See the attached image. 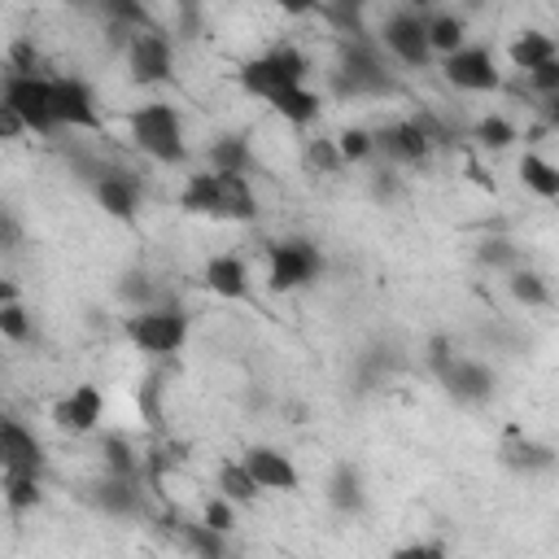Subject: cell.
I'll return each mask as SVG.
<instances>
[{"instance_id": "1", "label": "cell", "mask_w": 559, "mask_h": 559, "mask_svg": "<svg viewBox=\"0 0 559 559\" xmlns=\"http://www.w3.org/2000/svg\"><path fill=\"white\" fill-rule=\"evenodd\" d=\"M179 205L188 214L201 218H218V223H249L258 218V192L249 183V175H227V170H201L188 175Z\"/></svg>"}, {"instance_id": "2", "label": "cell", "mask_w": 559, "mask_h": 559, "mask_svg": "<svg viewBox=\"0 0 559 559\" xmlns=\"http://www.w3.org/2000/svg\"><path fill=\"white\" fill-rule=\"evenodd\" d=\"M332 87H336V96H384L393 87L384 48L371 35H341Z\"/></svg>"}, {"instance_id": "3", "label": "cell", "mask_w": 559, "mask_h": 559, "mask_svg": "<svg viewBox=\"0 0 559 559\" xmlns=\"http://www.w3.org/2000/svg\"><path fill=\"white\" fill-rule=\"evenodd\" d=\"M127 135L131 144L157 162V166H179L188 157V144H183V118L170 100H148L140 109H131L127 118Z\"/></svg>"}, {"instance_id": "4", "label": "cell", "mask_w": 559, "mask_h": 559, "mask_svg": "<svg viewBox=\"0 0 559 559\" xmlns=\"http://www.w3.org/2000/svg\"><path fill=\"white\" fill-rule=\"evenodd\" d=\"M306 74H310L306 52H301V48H293V44H280V48H266L262 57H249V61L240 66L236 83H240L249 96H258L262 105H271L280 92H288V87L306 83Z\"/></svg>"}, {"instance_id": "5", "label": "cell", "mask_w": 559, "mask_h": 559, "mask_svg": "<svg viewBox=\"0 0 559 559\" xmlns=\"http://www.w3.org/2000/svg\"><path fill=\"white\" fill-rule=\"evenodd\" d=\"M122 336L148 358H170L188 341V314L179 306H140L122 314Z\"/></svg>"}, {"instance_id": "6", "label": "cell", "mask_w": 559, "mask_h": 559, "mask_svg": "<svg viewBox=\"0 0 559 559\" xmlns=\"http://www.w3.org/2000/svg\"><path fill=\"white\" fill-rule=\"evenodd\" d=\"M0 100L22 118L26 131L35 135H52L57 131V118H52V83L48 74H4V87H0Z\"/></svg>"}, {"instance_id": "7", "label": "cell", "mask_w": 559, "mask_h": 559, "mask_svg": "<svg viewBox=\"0 0 559 559\" xmlns=\"http://www.w3.org/2000/svg\"><path fill=\"white\" fill-rule=\"evenodd\" d=\"M319 271H323V258H319V249L310 240L293 236V240L266 245V284L275 293H297V288L314 284Z\"/></svg>"}, {"instance_id": "8", "label": "cell", "mask_w": 559, "mask_h": 559, "mask_svg": "<svg viewBox=\"0 0 559 559\" xmlns=\"http://www.w3.org/2000/svg\"><path fill=\"white\" fill-rule=\"evenodd\" d=\"M122 57H127V70L140 87H157V83H170L175 70H170V35L162 26H148V31H131L127 44H122Z\"/></svg>"}, {"instance_id": "9", "label": "cell", "mask_w": 559, "mask_h": 559, "mask_svg": "<svg viewBox=\"0 0 559 559\" xmlns=\"http://www.w3.org/2000/svg\"><path fill=\"white\" fill-rule=\"evenodd\" d=\"M376 44H380L393 61L415 66V70H424V66L432 61V48H428V35H424V13H415V9H393V13L380 22Z\"/></svg>"}, {"instance_id": "10", "label": "cell", "mask_w": 559, "mask_h": 559, "mask_svg": "<svg viewBox=\"0 0 559 559\" xmlns=\"http://www.w3.org/2000/svg\"><path fill=\"white\" fill-rule=\"evenodd\" d=\"M441 74L459 92H498L502 87V74L493 66V52L480 48V44H463V48L445 52L441 57Z\"/></svg>"}, {"instance_id": "11", "label": "cell", "mask_w": 559, "mask_h": 559, "mask_svg": "<svg viewBox=\"0 0 559 559\" xmlns=\"http://www.w3.org/2000/svg\"><path fill=\"white\" fill-rule=\"evenodd\" d=\"M52 118L57 127L70 131H100V114H96V96L79 74H52Z\"/></svg>"}, {"instance_id": "12", "label": "cell", "mask_w": 559, "mask_h": 559, "mask_svg": "<svg viewBox=\"0 0 559 559\" xmlns=\"http://www.w3.org/2000/svg\"><path fill=\"white\" fill-rule=\"evenodd\" d=\"M371 144L389 166H424L428 153H432V140L424 135V127L415 118H402V122H389V127L371 131Z\"/></svg>"}, {"instance_id": "13", "label": "cell", "mask_w": 559, "mask_h": 559, "mask_svg": "<svg viewBox=\"0 0 559 559\" xmlns=\"http://www.w3.org/2000/svg\"><path fill=\"white\" fill-rule=\"evenodd\" d=\"M92 192H96V201H100V210H105L109 218L131 223V218H135V210H140L144 183H140L131 170H122V166H105V170L92 179Z\"/></svg>"}, {"instance_id": "14", "label": "cell", "mask_w": 559, "mask_h": 559, "mask_svg": "<svg viewBox=\"0 0 559 559\" xmlns=\"http://www.w3.org/2000/svg\"><path fill=\"white\" fill-rule=\"evenodd\" d=\"M240 463H245V472L258 480V489H271V493H293V489L301 485L297 463H293L284 450H275V445H249V450L240 454Z\"/></svg>"}, {"instance_id": "15", "label": "cell", "mask_w": 559, "mask_h": 559, "mask_svg": "<svg viewBox=\"0 0 559 559\" xmlns=\"http://www.w3.org/2000/svg\"><path fill=\"white\" fill-rule=\"evenodd\" d=\"M437 380L445 384V393H450L454 402H467V406L489 402V393H493V371H489L485 362H476V358H463V354H454V358L437 371Z\"/></svg>"}, {"instance_id": "16", "label": "cell", "mask_w": 559, "mask_h": 559, "mask_svg": "<svg viewBox=\"0 0 559 559\" xmlns=\"http://www.w3.org/2000/svg\"><path fill=\"white\" fill-rule=\"evenodd\" d=\"M0 472H44V445L26 424L0 411Z\"/></svg>"}, {"instance_id": "17", "label": "cell", "mask_w": 559, "mask_h": 559, "mask_svg": "<svg viewBox=\"0 0 559 559\" xmlns=\"http://www.w3.org/2000/svg\"><path fill=\"white\" fill-rule=\"evenodd\" d=\"M100 411H105L100 389H96V384H74V389L52 406V424H57L61 432L83 437V432H92V428L100 424Z\"/></svg>"}, {"instance_id": "18", "label": "cell", "mask_w": 559, "mask_h": 559, "mask_svg": "<svg viewBox=\"0 0 559 559\" xmlns=\"http://www.w3.org/2000/svg\"><path fill=\"white\" fill-rule=\"evenodd\" d=\"M201 284H205L214 297H223V301H240V297H249V266H245V258H236V253H218V258L205 262Z\"/></svg>"}, {"instance_id": "19", "label": "cell", "mask_w": 559, "mask_h": 559, "mask_svg": "<svg viewBox=\"0 0 559 559\" xmlns=\"http://www.w3.org/2000/svg\"><path fill=\"white\" fill-rule=\"evenodd\" d=\"M92 502L109 515H140L144 511V493H140V476H118L109 472L96 489H92Z\"/></svg>"}, {"instance_id": "20", "label": "cell", "mask_w": 559, "mask_h": 559, "mask_svg": "<svg viewBox=\"0 0 559 559\" xmlns=\"http://www.w3.org/2000/svg\"><path fill=\"white\" fill-rule=\"evenodd\" d=\"M502 463L515 467V472H546L555 463V450L524 437L520 428H507V441H502Z\"/></svg>"}, {"instance_id": "21", "label": "cell", "mask_w": 559, "mask_h": 559, "mask_svg": "<svg viewBox=\"0 0 559 559\" xmlns=\"http://www.w3.org/2000/svg\"><path fill=\"white\" fill-rule=\"evenodd\" d=\"M96 9L105 13L109 35H114L118 44H127L131 31H148V26H157L153 13L144 9V0H96Z\"/></svg>"}, {"instance_id": "22", "label": "cell", "mask_w": 559, "mask_h": 559, "mask_svg": "<svg viewBox=\"0 0 559 559\" xmlns=\"http://www.w3.org/2000/svg\"><path fill=\"white\" fill-rule=\"evenodd\" d=\"M424 35H428L432 57H445V52H454V48L467 44V22H463L459 13L432 9V13H424Z\"/></svg>"}, {"instance_id": "23", "label": "cell", "mask_w": 559, "mask_h": 559, "mask_svg": "<svg viewBox=\"0 0 559 559\" xmlns=\"http://www.w3.org/2000/svg\"><path fill=\"white\" fill-rule=\"evenodd\" d=\"M507 57H511V66L524 74V70H533V66L559 57V48H555V35H546V31H520V35L511 39Z\"/></svg>"}, {"instance_id": "24", "label": "cell", "mask_w": 559, "mask_h": 559, "mask_svg": "<svg viewBox=\"0 0 559 559\" xmlns=\"http://www.w3.org/2000/svg\"><path fill=\"white\" fill-rule=\"evenodd\" d=\"M319 92H310L306 83H297V87H288V92H280L275 100H271V109L288 122V127H310L314 118H319Z\"/></svg>"}, {"instance_id": "25", "label": "cell", "mask_w": 559, "mask_h": 559, "mask_svg": "<svg viewBox=\"0 0 559 559\" xmlns=\"http://www.w3.org/2000/svg\"><path fill=\"white\" fill-rule=\"evenodd\" d=\"M0 493H4V507L13 515L35 511L39 507V493H44L39 472H0Z\"/></svg>"}, {"instance_id": "26", "label": "cell", "mask_w": 559, "mask_h": 559, "mask_svg": "<svg viewBox=\"0 0 559 559\" xmlns=\"http://www.w3.org/2000/svg\"><path fill=\"white\" fill-rule=\"evenodd\" d=\"M328 502H332L341 515H358V511H362L367 493H362V476H358V467L341 463V467L332 472V480H328Z\"/></svg>"}, {"instance_id": "27", "label": "cell", "mask_w": 559, "mask_h": 559, "mask_svg": "<svg viewBox=\"0 0 559 559\" xmlns=\"http://www.w3.org/2000/svg\"><path fill=\"white\" fill-rule=\"evenodd\" d=\"M210 170H227V175H249L253 170V153L245 135H218L210 144Z\"/></svg>"}, {"instance_id": "28", "label": "cell", "mask_w": 559, "mask_h": 559, "mask_svg": "<svg viewBox=\"0 0 559 559\" xmlns=\"http://www.w3.org/2000/svg\"><path fill=\"white\" fill-rule=\"evenodd\" d=\"M314 13L341 35H367V0H319Z\"/></svg>"}, {"instance_id": "29", "label": "cell", "mask_w": 559, "mask_h": 559, "mask_svg": "<svg viewBox=\"0 0 559 559\" xmlns=\"http://www.w3.org/2000/svg\"><path fill=\"white\" fill-rule=\"evenodd\" d=\"M520 179H524V188H533L542 201H555V197H559V166L546 162L542 153H524V157H520Z\"/></svg>"}, {"instance_id": "30", "label": "cell", "mask_w": 559, "mask_h": 559, "mask_svg": "<svg viewBox=\"0 0 559 559\" xmlns=\"http://www.w3.org/2000/svg\"><path fill=\"white\" fill-rule=\"evenodd\" d=\"M218 493H223L227 502H236V507H240V502L249 507V502H258V493H262V489H258V480L245 472V463H240V459H231V463H223V467H218Z\"/></svg>"}, {"instance_id": "31", "label": "cell", "mask_w": 559, "mask_h": 559, "mask_svg": "<svg viewBox=\"0 0 559 559\" xmlns=\"http://www.w3.org/2000/svg\"><path fill=\"white\" fill-rule=\"evenodd\" d=\"M100 454H105V467H109V472H118V476H140V454L131 450L127 437L109 432V437L100 441ZM140 480H144V476H140Z\"/></svg>"}, {"instance_id": "32", "label": "cell", "mask_w": 559, "mask_h": 559, "mask_svg": "<svg viewBox=\"0 0 559 559\" xmlns=\"http://www.w3.org/2000/svg\"><path fill=\"white\" fill-rule=\"evenodd\" d=\"M332 144H336V153H341V166H358V162L376 157V144H371V131H367V127H345Z\"/></svg>"}, {"instance_id": "33", "label": "cell", "mask_w": 559, "mask_h": 559, "mask_svg": "<svg viewBox=\"0 0 559 559\" xmlns=\"http://www.w3.org/2000/svg\"><path fill=\"white\" fill-rule=\"evenodd\" d=\"M179 533H183V546L197 550V555H205V559H218V555L227 550V546H223V533L210 528V524H183V520H179Z\"/></svg>"}, {"instance_id": "34", "label": "cell", "mask_w": 559, "mask_h": 559, "mask_svg": "<svg viewBox=\"0 0 559 559\" xmlns=\"http://www.w3.org/2000/svg\"><path fill=\"white\" fill-rule=\"evenodd\" d=\"M0 336H4V341H13V345L31 341V314H26V306H22L17 297L0 301Z\"/></svg>"}, {"instance_id": "35", "label": "cell", "mask_w": 559, "mask_h": 559, "mask_svg": "<svg viewBox=\"0 0 559 559\" xmlns=\"http://www.w3.org/2000/svg\"><path fill=\"white\" fill-rule=\"evenodd\" d=\"M511 297L515 301H524V306H546L550 301V288H546V280L537 275V271H511Z\"/></svg>"}, {"instance_id": "36", "label": "cell", "mask_w": 559, "mask_h": 559, "mask_svg": "<svg viewBox=\"0 0 559 559\" xmlns=\"http://www.w3.org/2000/svg\"><path fill=\"white\" fill-rule=\"evenodd\" d=\"M476 140L485 144V148H493V153H502V148H511L520 135H515V127L507 122V118H498V114H489V118H480L476 122Z\"/></svg>"}, {"instance_id": "37", "label": "cell", "mask_w": 559, "mask_h": 559, "mask_svg": "<svg viewBox=\"0 0 559 559\" xmlns=\"http://www.w3.org/2000/svg\"><path fill=\"white\" fill-rule=\"evenodd\" d=\"M524 79H528V87H533L537 100H542V96H559V57H550V61L524 70Z\"/></svg>"}, {"instance_id": "38", "label": "cell", "mask_w": 559, "mask_h": 559, "mask_svg": "<svg viewBox=\"0 0 559 559\" xmlns=\"http://www.w3.org/2000/svg\"><path fill=\"white\" fill-rule=\"evenodd\" d=\"M201 524H210V528H218V533H231V524H236V502H227L223 493L210 498L205 511H201Z\"/></svg>"}, {"instance_id": "39", "label": "cell", "mask_w": 559, "mask_h": 559, "mask_svg": "<svg viewBox=\"0 0 559 559\" xmlns=\"http://www.w3.org/2000/svg\"><path fill=\"white\" fill-rule=\"evenodd\" d=\"M118 293L131 301V310H140V306H153V284H148V275H127V280L118 284Z\"/></svg>"}, {"instance_id": "40", "label": "cell", "mask_w": 559, "mask_h": 559, "mask_svg": "<svg viewBox=\"0 0 559 559\" xmlns=\"http://www.w3.org/2000/svg\"><path fill=\"white\" fill-rule=\"evenodd\" d=\"M9 70H13V74H39V52H35L26 39H17V44L9 48Z\"/></svg>"}, {"instance_id": "41", "label": "cell", "mask_w": 559, "mask_h": 559, "mask_svg": "<svg viewBox=\"0 0 559 559\" xmlns=\"http://www.w3.org/2000/svg\"><path fill=\"white\" fill-rule=\"evenodd\" d=\"M310 166H319V170H341V153H336V144L332 140H314L310 144Z\"/></svg>"}, {"instance_id": "42", "label": "cell", "mask_w": 559, "mask_h": 559, "mask_svg": "<svg viewBox=\"0 0 559 559\" xmlns=\"http://www.w3.org/2000/svg\"><path fill=\"white\" fill-rule=\"evenodd\" d=\"M371 197H376V201L397 197V170H393V166H380V170L371 175Z\"/></svg>"}, {"instance_id": "43", "label": "cell", "mask_w": 559, "mask_h": 559, "mask_svg": "<svg viewBox=\"0 0 559 559\" xmlns=\"http://www.w3.org/2000/svg\"><path fill=\"white\" fill-rule=\"evenodd\" d=\"M22 131H26V127H22V118H17V114H13V109H9L4 100H0V144H9V140H17Z\"/></svg>"}, {"instance_id": "44", "label": "cell", "mask_w": 559, "mask_h": 559, "mask_svg": "<svg viewBox=\"0 0 559 559\" xmlns=\"http://www.w3.org/2000/svg\"><path fill=\"white\" fill-rule=\"evenodd\" d=\"M515 258V249L507 245V240H489L485 249H480V262H493V266H502V262H511Z\"/></svg>"}, {"instance_id": "45", "label": "cell", "mask_w": 559, "mask_h": 559, "mask_svg": "<svg viewBox=\"0 0 559 559\" xmlns=\"http://www.w3.org/2000/svg\"><path fill=\"white\" fill-rule=\"evenodd\" d=\"M22 240V227H17V218L9 214V210H0V249H13Z\"/></svg>"}, {"instance_id": "46", "label": "cell", "mask_w": 559, "mask_h": 559, "mask_svg": "<svg viewBox=\"0 0 559 559\" xmlns=\"http://www.w3.org/2000/svg\"><path fill=\"white\" fill-rule=\"evenodd\" d=\"M445 546H428V542H415V546H397L393 555L397 559H428V555H441Z\"/></svg>"}, {"instance_id": "47", "label": "cell", "mask_w": 559, "mask_h": 559, "mask_svg": "<svg viewBox=\"0 0 559 559\" xmlns=\"http://www.w3.org/2000/svg\"><path fill=\"white\" fill-rule=\"evenodd\" d=\"M275 4H280V13H288V17H306V13L319 9V0H275Z\"/></svg>"}, {"instance_id": "48", "label": "cell", "mask_w": 559, "mask_h": 559, "mask_svg": "<svg viewBox=\"0 0 559 559\" xmlns=\"http://www.w3.org/2000/svg\"><path fill=\"white\" fill-rule=\"evenodd\" d=\"M406 9H415V13H432V9H437V0H411Z\"/></svg>"}, {"instance_id": "49", "label": "cell", "mask_w": 559, "mask_h": 559, "mask_svg": "<svg viewBox=\"0 0 559 559\" xmlns=\"http://www.w3.org/2000/svg\"><path fill=\"white\" fill-rule=\"evenodd\" d=\"M9 297H17V288H13V284L0 275V301H9Z\"/></svg>"}, {"instance_id": "50", "label": "cell", "mask_w": 559, "mask_h": 559, "mask_svg": "<svg viewBox=\"0 0 559 559\" xmlns=\"http://www.w3.org/2000/svg\"><path fill=\"white\" fill-rule=\"evenodd\" d=\"M70 9H96V0H66Z\"/></svg>"}]
</instances>
